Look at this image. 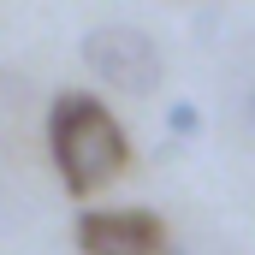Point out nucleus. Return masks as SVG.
<instances>
[{
  "label": "nucleus",
  "instance_id": "5",
  "mask_svg": "<svg viewBox=\"0 0 255 255\" xmlns=\"http://www.w3.org/2000/svg\"><path fill=\"white\" fill-rule=\"evenodd\" d=\"M244 119H250V130H255V89H244Z\"/></svg>",
  "mask_w": 255,
  "mask_h": 255
},
{
  "label": "nucleus",
  "instance_id": "1",
  "mask_svg": "<svg viewBox=\"0 0 255 255\" xmlns=\"http://www.w3.org/2000/svg\"><path fill=\"white\" fill-rule=\"evenodd\" d=\"M48 160L71 196H95L130 166V136L101 95L65 89L48 107Z\"/></svg>",
  "mask_w": 255,
  "mask_h": 255
},
{
  "label": "nucleus",
  "instance_id": "6",
  "mask_svg": "<svg viewBox=\"0 0 255 255\" xmlns=\"http://www.w3.org/2000/svg\"><path fill=\"white\" fill-rule=\"evenodd\" d=\"M160 255H190V250H178V244H166V250H160Z\"/></svg>",
  "mask_w": 255,
  "mask_h": 255
},
{
  "label": "nucleus",
  "instance_id": "2",
  "mask_svg": "<svg viewBox=\"0 0 255 255\" xmlns=\"http://www.w3.org/2000/svg\"><path fill=\"white\" fill-rule=\"evenodd\" d=\"M77 54H83L95 83H107L119 95H154L166 77V54L142 24H95L77 42Z\"/></svg>",
  "mask_w": 255,
  "mask_h": 255
},
{
  "label": "nucleus",
  "instance_id": "3",
  "mask_svg": "<svg viewBox=\"0 0 255 255\" xmlns=\"http://www.w3.org/2000/svg\"><path fill=\"white\" fill-rule=\"evenodd\" d=\"M71 238L83 255H160L172 244L166 220L148 208H83L71 220Z\"/></svg>",
  "mask_w": 255,
  "mask_h": 255
},
{
  "label": "nucleus",
  "instance_id": "4",
  "mask_svg": "<svg viewBox=\"0 0 255 255\" xmlns=\"http://www.w3.org/2000/svg\"><path fill=\"white\" fill-rule=\"evenodd\" d=\"M166 130H172L178 142L202 136V107H196V101H172V107H166Z\"/></svg>",
  "mask_w": 255,
  "mask_h": 255
}]
</instances>
